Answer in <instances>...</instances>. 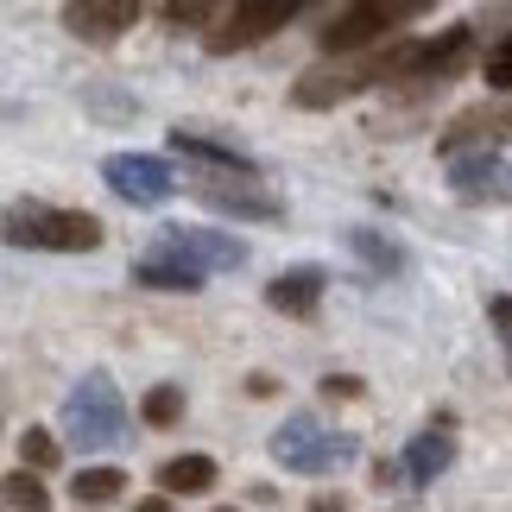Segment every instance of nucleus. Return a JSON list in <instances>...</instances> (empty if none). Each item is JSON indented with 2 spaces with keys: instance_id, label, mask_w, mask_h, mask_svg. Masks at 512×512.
Instances as JSON below:
<instances>
[{
  "instance_id": "7ed1b4c3",
  "label": "nucleus",
  "mask_w": 512,
  "mask_h": 512,
  "mask_svg": "<svg viewBox=\"0 0 512 512\" xmlns=\"http://www.w3.org/2000/svg\"><path fill=\"white\" fill-rule=\"evenodd\" d=\"M411 19H424L418 0H354V7H336L323 19L317 45L323 57H361V51H380L392 38H405Z\"/></svg>"
},
{
  "instance_id": "393cba45",
  "label": "nucleus",
  "mask_w": 512,
  "mask_h": 512,
  "mask_svg": "<svg viewBox=\"0 0 512 512\" xmlns=\"http://www.w3.org/2000/svg\"><path fill=\"white\" fill-rule=\"evenodd\" d=\"M159 19H165V26H177V32H184V26H215V7L184 0V7H159Z\"/></svg>"
},
{
  "instance_id": "0eeeda50",
  "label": "nucleus",
  "mask_w": 512,
  "mask_h": 512,
  "mask_svg": "<svg viewBox=\"0 0 512 512\" xmlns=\"http://www.w3.org/2000/svg\"><path fill=\"white\" fill-rule=\"evenodd\" d=\"M475 57V26H449L437 38H399V64L392 83H443Z\"/></svg>"
},
{
  "instance_id": "f03ea898",
  "label": "nucleus",
  "mask_w": 512,
  "mask_h": 512,
  "mask_svg": "<svg viewBox=\"0 0 512 512\" xmlns=\"http://www.w3.org/2000/svg\"><path fill=\"white\" fill-rule=\"evenodd\" d=\"M0 241L38 247V253H95L102 222L89 209H51V203H7L0 209Z\"/></svg>"
},
{
  "instance_id": "a878e982",
  "label": "nucleus",
  "mask_w": 512,
  "mask_h": 512,
  "mask_svg": "<svg viewBox=\"0 0 512 512\" xmlns=\"http://www.w3.org/2000/svg\"><path fill=\"white\" fill-rule=\"evenodd\" d=\"M323 392H329V399H361V380H354V373H329V380H323Z\"/></svg>"
},
{
  "instance_id": "f257e3e1",
  "label": "nucleus",
  "mask_w": 512,
  "mask_h": 512,
  "mask_svg": "<svg viewBox=\"0 0 512 512\" xmlns=\"http://www.w3.org/2000/svg\"><path fill=\"white\" fill-rule=\"evenodd\" d=\"M392 64H399V38L380 45V51H361V57H323V64H310L298 83H291V108H304V114L342 108L354 95H367L373 83H392Z\"/></svg>"
},
{
  "instance_id": "cd10ccee",
  "label": "nucleus",
  "mask_w": 512,
  "mask_h": 512,
  "mask_svg": "<svg viewBox=\"0 0 512 512\" xmlns=\"http://www.w3.org/2000/svg\"><path fill=\"white\" fill-rule=\"evenodd\" d=\"M310 512H348V500L342 494H317V500H310Z\"/></svg>"
},
{
  "instance_id": "bb28decb",
  "label": "nucleus",
  "mask_w": 512,
  "mask_h": 512,
  "mask_svg": "<svg viewBox=\"0 0 512 512\" xmlns=\"http://www.w3.org/2000/svg\"><path fill=\"white\" fill-rule=\"evenodd\" d=\"M373 481H380V487H399V462H373Z\"/></svg>"
},
{
  "instance_id": "1a4fd4ad",
  "label": "nucleus",
  "mask_w": 512,
  "mask_h": 512,
  "mask_svg": "<svg viewBox=\"0 0 512 512\" xmlns=\"http://www.w3.org/2000/svg\"><path fill=\"white\" fill-rule=\"evenodd\" d=\"M449 190L468 209H512V159H500L494 146L449 152Z\"/></svg>"
},
{
  "instance_id": "aec40b11",
  "label": "nucleus",
  "mask_w": 512,
  "mask_h": 512,
  "mask_svg": "<svg viewBox=\"0 0 512 512\" xmlns=\"http://www.w3.org/2000/svg\"><path fill=\"white\" fill-rule=\"evenodd\" d=\"M0 506H13V512H51V487L19 468V475L0 481Z\"/></svg>"
},
{
  "instance_id": "6e6552de",
  "label": "nucleus",
  "mask_w": 512,
  "mask_h": 512,
  "mask_svg": "<svg viewBox=\"0 0 512 512\" xmlns=\"http://www.w3.org/2000/svg\"><path fill=\"white\" fill-rule=\"evenodd\" d=\"M291 19H298V0H241V7L215 13V32L203 38V45H209L215 57H228V51H253V45H266L272 32H285Z\"/></svg>"
},
{
  "instance_id": "4be33fe9",
  "label": "nucleus",
  "mask_w": 512,
  "mask_h": 512,
  "mask_svg": "<svg viewBox=\"0 0 512 512\" xmlns=\"http://www.w3.org/2000/svg\"><path fill=\"white\" fill-rule=\"evenodd\" d=\"M19 456H26V475H45V468H57V437L51 430H26V437H19Z\"/></svg>"
},
{
  "instance_id": "9d476101",
  "label": "nucleus",
  "mask_w": 512,
  "mask_h": 512,
  "mask_svg": "<svg viewBox=\"0 0 512 512\" xmlns=\"http://www.w3.org/2000/svg\"><path fill=\"white\" fill-rule=\"evenodd\" d=\"M102 177H108V190L121 196V203H133V209H159V203L177 196V171L165 159H152V152H108Z\"/></svg>"
},
{
  "instance_id": "6ab92c4d",
  "label": "nucleus",
  "mask_w": 512,
  "mask_h": 512,
  "mask_svg": "<svg viewBox=\"0 0 512 512\" xmlns=\"http://www.w3.org/2000/svg\"><path fill=\"white\" fill-rule=\"evenodd\" d=\"M121 487H127L121 468H76L70 494H76V506H108V500H121Z\"/></svg>"
},
{
  "instance_id": "4468645a",
  "label": "nucleus",
  "mask_w": 512,
  "mask_h": 512,
  "mask_svg": "<svg viewBox=\"0 0 512 512\" xmlns=\"http://www.w3.org/2000/svg\"><path fill=\"white\" fill-rule=\"evenodd\" d=\"M171 152H177V159H196V165L215 171V177H260V165H253L241 146L209 140V133H190V127H177V133H171Z\"/></svg>"
},
{
  "instance_id": "c85d7f7f",
  "label": "nucleus",
  "mask_w": 512,
  "mask_h": 512,
  "mask_svg": "<svg viewBox=\"0 0 512 512\" xmlns=\"http://www.w3.org/2000/svg\"><path fill=\"white\" fill-rule=\"evenodd\" d=\"M133 512H171V500H165V494H152V500H133Z\"/></svg>"
},
{
  "instance_id": "423d86ee",
  "label": "nucleus",
  "mask_w": 512,
  "mask_h": 512,
  "mask_svg": "<svg viewBox=\"0 0 512 512\" xmlns=\"http://www.w3.org/2000/svg\"><path fill=\"white\" fill-rule=\"evenodd\" d=\"M152 253H165V260L177 266H190V272H241L247 266V241H234V234L222 228H184V222H171L152 234Z\"/></svg>"
},
{
  "instance_id": "20e7f679",
  "label": "nucleus",
  "mask_w": 512,
  "mask_h": 512,
  "mask_svg": "<svg viewBox=\"0 0 512 512\" xmlns=\"http://www.w3.org/2000/svg\"><path fill=\"white\" fill-rule=\"evenodd\" d=\"M272 462L291 468V475H336L361 456V443L348 437V430H329L317 411H291V418L272 430Z\"/></svg>"
},
{
  "instance_id": "412c9836",
  "label": "nucleus",
  "mask_w": 512,
  "mask_h": 512,
  "mask_svg": "<svg viewBox=\"0 0 512 512\" xmlns=\"http://www.w3.org/2000/svg\"><path fill=\"white\" fill-rule=\"evenodd\" d=\"M140 418L152 430H171V424H184V386H152L146 399H140Z\"/></svg>"
},
{
  "instance_id": "b1692460",
  "label": "nucleus",
  "mask_w": 512,
  "mask_h": 512,
  "mask_svg": "<svg viewBox=\"0 0 512 512\" xmlns=\"http://www.w3.org/2000/svg\"><path fill=\"white\" fill-rule=\"evenodd\" d=\"M487 323H494V336H500V348H506V373H512V298H506V291H494V298H487Z\"/></svg>"
},
{
  "instance_id": "dca6fc26",
  "label": "nucleus",
  "mask_w": 512,
  "mask_h": 512,
  "mask_svg": "<svg viewBox=\"0 0 512 512\" xmlns=\"http://www.w3.org/2000/svg\"><path fill=\"white\" fill-rule=\"evenodd\" d=\"M215 468L209 456H171L165 468H159V487H165V500H203L209 487H215Z\"/></svg>"
},
{
  "instance_id": "ddd939ff",
  "label": "nucleus",
  "mask_w": 512,
  "mask_h": 512,
  "mask_svg": "<svg viewBox=\"0 0 512 512\" xmlns=\"http://www.w3.org/2000/svg\"><path fill=\"white\" fill-rule=\"evenodd\" d=\"M323 291H329V272L323 266H285L279 279L266 285V304L279 310V317H317Z\"/></svg>"
},
{
  "instance_id": "a211bd4d",
  "label": "nucleus",
  "mask_w": 512,
  "mask_h": 512,
  "mask_svg": "<svg viewBox=\"0 0 512 512\" xmlns=\"http://www.w3.org/2000/svg\"><path fill=\"white\" fill-rule=\"evenodd\" d=\"M348 247L361 253V260L380 272V279H392V272H405V247L392 241V234H373V228H348Z\"/></svg>"
},
{
  "instance_id": "f3484780",
  "label": "nucleus",
  "mask_w": 512,
  "mask_h": 512,
  "mask_svg": "<svg viewBox=\"0 0 512 512\" xmlns=\"http://www.w3.org/2000/svg\"><path fill=\"white\" fill-rule=\"evenodd\" d=\"M133 285H146V291H203V272H190V266H177V260H165V253H140L133 260Z\"/></svg>"
},
{
  "instance_id": "5701e85b",
  "label": "nucleus",
  "mask_w": 512,
  "mask_h": 512,
  "mask_svg": "<svg viewBox=\"0 0 512 512\" xmlns=\"http://www.w3.org/2000/svg\"><path fill=\"white\" fill-rule=\"evenodd\" d=\"M481 83H487V89H512V32L481 57Z\"/></svg>"
},
{
  "instance_id": "c756f323",
  "label": "nucleus",
  "mask_w": 512,
  "mask_h": 512,
  "mask_svg": "<svg viewBox=\"0 0 512 512\" xmlns=\"http://www.w3.org/2000/svg\"><path fill=\"white\" fill-rule=\"evenodd\" d=\"M215 512H234V506H215Z\"/></svg>"
},
{
  "instance_id": "39448f33",
  "label": "nucleus",
  "mask_w": 512,
  "mask_h": 512,
  "mask_svg": "<svg viewBox=\"0 0 512 512\" xmlns=\"http://www.w3.org/2000/svg\"><path fill=\"white\" fill-rule=\"evenodd\" d=\"M127 430V399L108 373H83L64 399V437L76 449H114Z\"/></svg>"
},
{
  "instance_id": "2eb2a0df",
  "label": "nucleus",
  "mask_w": 512,
  "mask_h": 512,
  "mask_svg": "<svg viewBox=\"0 0 512 512\" xmlns=\"http://www.w3.org/2000/svg\"><path fill=\"white\" fill-rule=\"evenodd\" d=\"M449 462H456V437H449V424H430L424 437H411L405 462H399V475H405L411 487H430Z\"/></svg>"
},
{
  "instance_id": "9b49d317",
  "label": "nucleus",
  "mask_w": 512,
  "mask_h": 512,
  "mask_svg": "<svg viewBox=\"0 0 512 512\" xmlns=\"http://www.w3.org/2000/svg\"><path fill=\"white\" fill-rule=\"evenodd\" d=\"M190 196L215 215H234V222H279L285 203L272 190H260V177H215V171H196L190 177Z\"/></svg>"
},
{
  "instance_id": "f8f14e48",
  "label": "nucleus",
  "mask_w": 512,
  "mask_h": 512,
  "mask_svg": "<svg viewBox=\"0 0 512 512\" xmlns=\"http://www.w3.org/2000/svg\"><path fill=\"white\" fill-rule=\"evenodd\" d=\"M140 26V7L133 0H70L64 7V32L89 38V45H114L121 32Z\"/></svg>"
}]
</instances>
